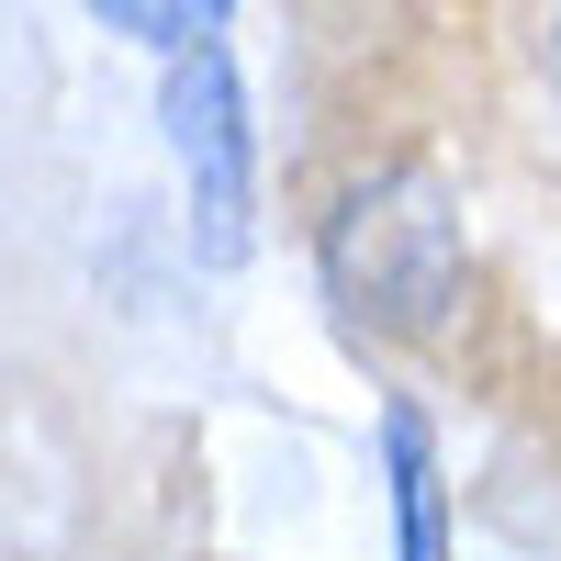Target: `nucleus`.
I'll use <instances>...</instances> for the list:
<instances>
[{
  "mask_svg": "<svg viewBox=\"0 0 561 561\" xmlns=\"http://www.w3.org/2000/svg\"><path fill=\"white\" fill-rule=\"evenodd\" d=\"M314 270H325V304L348 325H370V337H438L449 304H460V270H472L449 180L415 169V158L348 180V203L314 237Z\"/></svg>",
  "mask_w": 561,
  "mask_h": 561,
  "instance_id": "obj_1",
  "label": "nucleus"
},
{
  "mask_svg": "<svg viewBox=\"0 0 561 561\" xmlns=\"http://www.w3.org/2000/svg\"><path fill=\"white\" fill-rule=\"evenodd\" d=\"M158 124H169L180 180H192V259L237 270L248 237H259V124H248V79H237V57H225V45L169 57Z\"/></svg>",
  "mask_w": 561,
  "mask_h": 561,
  "instance_id": "obj_2",
  "label": "nucleus"
},
{
  "mask_svg": "<svg viewBox=\"0 0 561 561\" xmlns=\"http://www.w3.org/2000/svg\"><path fill=\"white\" fill-rule=\"evenodd\" d=\"M382 460H393V550L404 561H449V472L415 404H382Z\"/></svg>",
  "mask_w": 561,
  "mask_h": 561,
  "instance_id": "obj_3",
  "label": "nucleus"
},
{
  "mask_svg": "<svg viewBox=\"0 0 561 561\" xmlns=\"http://www.w3.org/2000/svg\"><path fill=\"white\" fill-rule=\"evenodd\" d=\"M102 34H135L158 57H192V45H225V0H102Z\"/></svg>",
  "mask_w": 561,
  "mask_h": 561,
  "instance_id": "obj_4",
  "label": "nucleus"
},
{
  "mask_svg": "<svg viewBox=\"0 0 561 561\" xmlns=\"http://www.w3.org/2000/svg\"><path fill=\"white\" fill-rule=\"evenodd\" d=\"M539 57H550V79H561V12H550V23H539Z\"/></svg>",
  "mask_w": 561,
  "mask_h": 561,
  "instance_id": "obj_5",
  "label": "nucleus"
}]
</instances>
